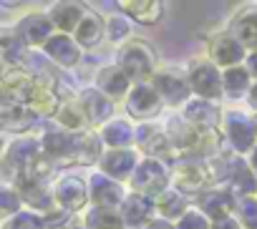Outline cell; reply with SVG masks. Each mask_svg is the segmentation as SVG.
<instances>
[{"label": "cell", "mask_w": 257, "mask_h": 229, "mask_svg": "<svg viewBox=\"0 0 257 229\" xmlns=\"http://www.w3.org/2000/svg\"><path fill=\"white\" fill-rule=\"evenodd\" d=\"M116 66L128 76V81H132L134 86L149 83L154 78V73L159 71L157 68V53H154V48L147 41H142V38H132L128 43L118 46V51H116Z\"/></svg>", "instance_id": "obj_1"}, {"label": "cell", "mask_w": 257, "mask_h": 229, "mask_svg": "<svg viewBox=\"0 0 257 229\" xmlns=\"http://www.w3.org/2000/svg\"><path fill=\"white\" fill-rule=\"evenodd\" d=\"M214 186V176L207 161L199 159H179L172 166V189L184 194L187 199H199L207 189Z\"/></svg>", "instance_id": "obj_2"}, {"label": "cell", "mask_w": 257, "mask_h": 229, "mask_svg": "<svg viewBox=\"0 0 257 229\" xmlns=\"http://www.w3.org/2000/svg\"><path fill=\"white\" fill-rule=\"evenodd\" d=\"M43 156V146H41V136L33 134H21L16 136L3 154V176L6 184H13L21 174H26L38 159Z\"/></svg>", "instance_id": "obj_3"}, {"label": "cell", "mask_w": 257, "mask_h": 229, "mask_svg": "<svg viewBox=\"0 0 257 229\" xmlns=\"http://www.w3.org/2000/svg\"><path fill=\"white\" fill-rule=\"evenodd\" d=\"M128 186L137 194H147V196L157 199L159 194H164L172 186V164L144 156L142 164L137 166L132 181H128Z\"/></svg>", "instance_id": "obj_4"}, {"label": "cell", "mask_w": 257, "mask_h": 229, "mask_svg": "<svg viewBox=\"0 0 257 229\" xmlns=\"http://www.w3.org/2000/svg\"><path fill=\"white\" fill-rule=\"evenodd\" d=\"M189 86L197 98L204 101H219L224 98V81H222V68H217L209 58H192L187 66Z\"/></svg>", "instance_id": "obj_5"}, {"label": "cell", "mask_w": 257, "mask_h": 229, "mask_svg": "<svg viewBox=\"0 0 257 229\" xmlns=\"http://www.w3.org/2000/svg\"><path fill=\"white\" fill-rule=\"evenodd\" d=\"M149 83L157 88V93L162 96L164 106L179 108V106H184L187 101L194 98L192 86H189V76H187V71H182V68H174V66L159 68Z\"/></svg>", "instance_id": "obj_6"}, {"label": "cell", "mask_w": 257, "mask_h": 229, "mask_svg": "<svg viewBox=\"0 0 257 229\" xmlns=\"http://www.w3.org/2000/svg\"><path fill=\"white\" fill-rule=\"evenodd\" d=\"M222 136L227 139L229 149L239 156L249 154L257 146V131H254V121L249 113L242 111H224L222 119Z\"/></svg>", "instance_id": "obj_7"}, {"label": "cell", "mask_w": 257, "mask_h": 229, "mask_svg": "<svg viewBox=\"0 0 257 229\" xmlns=\"http://www.w3.org/2000/svg\"><path fill=\"white\" fill-rule=\"evenodd\" d=\"M86 134V131H83ZM83 134H73L66 129H48L41 134V146L43 154L58 166V164H76L78 161V151H81V141Z\"/></svg>", "instance_id": "obj_8"}, {"label": "cell", "mask_w": 257, "mask_h": 229, "mask_svg": "<svg viewBox=\"0 0 257 229\" xmlns=\"http://www.w3.org/2000/svg\"><path fill=\"white\" fill-rule=\"evenodd\" d=\"M53 196H56V204L58 209H66L68 214H76V211H86L88 204H91V191H88V181L83 176H76V174H63L53 181Z\"/></svg>", "instance_id": "obj_9"}, {"label": "cell", "mask_w": 257, "mask_h": 229, "mask_svg": "<svg viewBox=\"0 0 257 229\" xmlns=\"http://www.w3.org/2000/svg\"><path fill=\"white\" fill-rule=\"evenodd\" d=\"M123 108L134 121L149 124L152 119H157L162 113L164 101H162V96L157 93V88L152 83H139V86H134L132 91H128V96L123 101Z\"/></svg>", "instance_id": "obj_10"}, {"label": "cell", "mask_w": 257, "mask_h": 229, "mask_svg": "<svg viewBox=\"0 0 257 229\" xmlns=\"http://www.w3.org/2000/svg\"><path fill=\"white\" fill-rule=\"evenodd\" d=\"M137 146L147 159H159L167 164H177L182 156L177 154V149L172 146L169 136L164 134V129L152 126V124H139L137 126Z\"/></svg>", "instance_id": "obj_11"}, {"label": "cell", "mask_w": 257, "mask_h": 229, "mask_svg": "<svg viewBox=\"0 0 257 229\" xmlns=\"http://www.w3.org/2000/svg\"><path fill=\"white\" fill-rule=\"evenodd\" d=\"M247 56H249L247 48H244L229 31L217 33V36L209 41V46H207V58H209L217 68H222V71L234 68V66H244Z\"/></svg>", "instance_id": "obj_12"}, {"label": "cell", "mask_w": 257, "mask_h": 229, "mask_svg": "<svg viewBox=\"0 0 257 229\" xmlns=\"http://www.w3.org/2000/svg\"><path fill=\"white\" fill-rule=\"evenodd\" d=\"M142 164V156L134 146H128V149H106L101 161H98V171L126 184V181H132L137 166Z\"/></svg>", "instance_id": "obj_13"}, {"label": "cell", "mask_w": 257, "mask_h": 229, "mask_svg": "<svg viewBox=\"0 0 257 229\" xmlns=\"http://www.w3.org/2000/svg\"><path fill=\"white\" fill-rule=\"evenodd\" d=\"M88 191H91V206H98V209H121V204L128 196L121 181L101 171H93L88 176Z\"/></svg>", "instance_id": "obj_14"}, {"label": "cell", "mask_w": 257, "mask_h": 229, "mask_svg": "<svg viewBox=\"0 0 257 229\" xmlns=\"http://www.w3.org/2000/svg\"><path fill=\"white\" fill-rule=\"evenodd\" d=\"M194 206H197L202 214H207L212 221H217V219H224V216L237 214L239 196H237L229 186H212V189H207V191L194 201Z\"/></svg>", "instance_id": "obj_15"}, {"label": "cell", "mask_w": 257, "mask_h": 229, "mask_svg": "<svg viewBox=\"0 0 257 229\" xmlns=\"http://www.w3.org/2000/svg\"><path fill=\"white\" fill-rule=\"evenodd\" d=\"M16 33L23 38L28 48H46V43L58 33L48 13H28L18 21Z\"/></svg>", "instance_id": "obj_16"}, {"label": "cell", "mask_w": 257, "mask_h": 229, "mask_svg": "<svg viewBox=\"0 0 257 229\" xmlns=\"http://www.w3.org/2000/svg\"><path fill=\"white\" fill-rule=\"evenodd\" d=\"M121 219L126 224V229H147L157 216V201L147 194H137V191H128L126 201L121 204Z\"/></svg>", "instance_id": "obj_17"}, {"label": "cell", "mask_w": 257, "mask_h": 229, "mask_svg": "<svg viewBox=\"0 0 257 229\" xmlns=\"http://www.w3.org/2000/svg\"><path fill=\"white\" fill-rule=\"evenodd\" d=\"M78 103L86 113L88 126L96 131L101 126H106L113 119V101L108 96H103L98 88H83L78 91Z\"/></svg>", "instance_id": "obj_18"}, {"label": "cell", "mask_w": 257, "mask_h": 229, "mask_svg": "<svg viewBox=\"0 0 257 229\" xmlns=\"http://www.w3.org/2000/svg\"><path fill=\"white\" fill-rule=\"evenodd\" d=\"M182 116L194 124L197 129L202 131H219L222 129V119H224V113L219 111V106L214 101H204V98H192L182 106Z\"/></svg>", "instance_id": "obj_19"}, {"label": "cell", "mask_w": 257, "mask_h": 229, "mask_svg": "<svg viewBox=\"0 0 257 229\" xmlns=\"http://www.w3.org/2000/svg\"><path fill=\"white\" fill-rule=\"evenodd\" d=\"M93 88H98L103 96H108V98L116 103V101H121V98L126 101L128 91L134 88V83L128 81V76H126L116 63H111V66H103V68H98V71H96Z\"/></svg>", "instance_id": "obj_20"}, {"label": "cell", "mask_w": 257, "mask_h": 229, "mask_svg": "<svg viewBox=\"0 0 257 229\" xmlns=\"http://www.w3.org/2000/svg\"><path fill=\"white\" fill-rule=\"evenodd\" d=\"M0 86H3V101L28 103V96L36 86V76L26 68H6Z\"/></svg>", "instance_id": "obj_21"}, {"label": "cell", "mask_w": 257, "mask_h": 229, "mask_svg": "<svg viewBox=\"0 0 257 229\" xmlns=\"http://www.w3.org/2000/svg\"><path fill=\"white\" fill-rule=\"evenodd\" d=\"M43 53L53 61V63H58V66H63V68H73V66H78V61H81V46L76 43V38L73 36H66V33H56L48 43H46V48H43Z\"/></svg>", "instance_id": "obj_22"}, {"label": "cell", "mask_w": 257, "mask_h": 229, "mask_svg": "<svg viewBox=\"0 0 257 229\" xmlns=\"http://www.w3.org/2000/svg\"><path fill=\"white\" fill-rule=\"evenodd\" d=\"M86 11H88V8H86L83 3L66 0V3H53L51 11H48V16H51V21H53V26H56L58 33L73 36V33L78 31V26H81Z\"/></svg>", "instance_id": "obj_23"}, {"label": "cell", "mask_w": 257, "mask_h": 229, "mask_svg": "<svg viewBox=\"0 0 257 229\" xmlns=\"http://www.w3.org/2000/svg\"><path fill=\"white\" fill-rule=\"evenodd\" d=\"M38 121V116L26 106V103H16V101H0V124L6 131H26Z\"/></svg>", "instance_id": "obj_24"}, {"label": "cell", "mask_w": 257, "mask_h": 229, "mask_svg": "<svg viewBox=\"0 0 257 229\" xmlns=\"http://www.w3.org/2000/svg\"><path fill=\"white\" fill-rule=\"evenodd\" d=\"M118 11L142 26H154L164 16V3H159V0H121Z\"/></svg>", "instance_id": "obj_25"}, {"label": "cell", "mask_w": 257, "mask_h": 229, "mask_svg": "<svg viewBox=\"0 0 257 229\" xmlns=\"http://www.w3.org/2000/svg\"><path fill=\"white\" fill-rule=\"evenodd\" d=\"M98 134L106 149H128L132 144H137V129L126 119H111L106 126L98 129Z\"/></svg>", "instance_id": "obj_26"}, {"label": "cell", "mask_w": 257, "mask_h": 229, "mask_svg": "<svg viewBox=\"0 0 257 229\" xmlns=\"http://www.w3.org/2000/svg\"><path fill=\"white\" fill-rule=\"evenodd\" d=\"M229 33L252 53L257 51V8H244L239 11L232 23H229Z\"/></svg>", "instance_id": "obj_27"}, {"label": "cell", "mask_w": 257, "mask_h": 229, "mask_svg": "<svg viewBox=\"0 0 257 229\" xmlns=\"http://www.w3.org/2000/svg\"><path fill=\"white\" fill-rule=\"evenodd\" d=\"M157 214H159V219H167V221H172V224H177L194 204L184 196V194H179L177 189H167L164 194H159L157 199Z\"/></svg>", "instance_id": "obj_28"}, {"label": "cell", "mask_w": 257, "mask_h": 229, "mask_svg": "<svg viewBox=\"0 0 257 229\" xmlns=\"http://www.w3.org/2000/svg\"><path fill=\"white\" fill-rule=\"evenodd\" d=\"M56 121H58V129H66V131H73V134L91 131V126L86 121V113H83V108L78 103V96L61 101V108L56 113Z\"/></svg>", "instance_id": "obj_29"}, {"label": "cell", "mask_w": 257, "mask_h": 229, "mask_svg": "<svg viewBox=\"0 0 257 229\" xmlns=\"http://www.w3.org/2000/svg\"><path fill=\"white\" fill-rule=\"evenodd\" d=\"M73 38H76V43H78L81 48H96V46L106 38V21H103L98 13L86 11V16H83L78 31L73 33Z\"/></svg>", "instance_id": "obj_30"}, {"label": "cell", "mask_w": 257, "mask_h": 229, "mask_svg": "<svg viewBox=\"0 0 257 229\" xmlns=\"http://www.w3.org/2000/svg\"><path fill=\"white\" fill-rule=\"evenodd\" d=\"M222 81H224V96L237 101V98H247L252 86H254V78L249 76V71L244 66H234V68H227L222 71Z\"/></svg>", "instance_id": "obj_31"}, {"label": "cell", "mask_w": 257, "mask_h": 229, "mask_svg": "<svg viewBox=\"0 0 257 229\" xmlns=\"http://www.w3.org/2000/svg\"><path fill=\"white\" fill-rule=\"evenodd\" d=\"M0 51H3V63L6 68H23L21 63L28 56V46L23 43V38L16 33V28H8L0 38Z\"/></svg>", "instance_id": "obj_32"}, {"label": "cell", "mask_w": 257, "mask_h": 229, "mask_svg": "<svg viewBox=\"0 0 257 229\" xmlns=\"http://www.w3.org/2000/svg\"><path fill=\"white\" fill-rule=\"evenodd\" d=\"M83 229H126L118 209H98L88 206L83 214Z\"/></svg>", "instance_id": "obj_33"}, {"label": "cell", "mask_w": 257, "mask_h": 229, "mask_svg": "<svg viewBox=\"0 0 257 229\" xmlns=\"http://www.w3.org/2000/svg\"><path fill=\"white\" fill-rule=\"evenodd\" d=\"M103 151H106V144H103L101 134L91 129V131L83 134V141H81V151H78V161H76V164H81V166H93V164L101 161Z\"/></svg>", "instance_id": "obj_34"}, {"label": "cell", "mask_w": 257, "mask_h": 229, "mask_svg": "<svg viewBox=\"0 0 257 229\" xmlns=\"http://www.w3.org/2000/svg\"><path fill=\"white\" fill-rule=\"evenodd\" d=\"M106 38L111 41V43H128L132 41V23H128V18L121 13H116V16H108L106 18Z\"/></svg>", "instance_id": "obj_35"}, {"label": "cell", "mask_w": 257, "mask_h": 229, "mask_svg": "<svg viewBox=\"0 0 257 229\" xmlns=\"http://www.w3.org/2000/svg\"><path fill=\"white\" fill-rule=\"evenodd\" d=\"M0 229H48L43 216H38L36 211H18L13 216H6Z\"/></svg>", "instance_id": "obj_36"}, {"label": "cell", "mask_w": 257, "mask_h": 229, "mask_svg": "<svg viewBox=\"0 0 257 229\" xmlns=\"http://www.w3.org/2000/svg\"><path fill=\"white\" fill-rule=\"evenodd\" d=\"M0 211H3L6 216H13V214L23 211V199L16 191V186H11V184H3V189H0Z\"/></svg>", "instance_id": "obj_37"}, {"label": "cell", "mask_w": 257, "mask_h": 229, "mask_svg": "<svg viewBox=\"0 0 257 229\" xmlns=\"http://www.w3.org/2000/svg\"><path fill=\"white\" fill-rule=\"evenodd\" d=\"M237 219L244 229H257V196H239Z\"/></svg>", "instance_id": "obj_38"}, {"label": "cell", "mask_w": 257, "mask_h": 229, "mask_svg": "<svg viewBox=\"0 0 257 229\" xmlns=\"http://www.w3.org/2000/svg\"><path fill=\"white\" fill-rule=\"evenodd\" d=\"M174 229H212V219H209L207 214H202L197 206H192V209L174 224Z\"/></svg>", "instance_id": "obj_39"}, {"label": "cell", "mask_w": 257, "mask_h": 229, "mask_svg": "<svg viewBox=\"0 0 257 229\" xmlns=\"http://www.w3.org/2000/svg\"><path fill=\"white\" fill-rule=\"evenodd\" d=\"M212 229H244V226H242V221L237 219V214H232V216H224V219L212 221Z\"/></svg>", "instance_id": "obj_40"}, {"label": "cell", "mask_w": 257, "mask_h": 229, "mask_svg": "<svg viewBox=\"0 0 257 229\" xmlns=\"http://www.w3.org/2000/svg\"><path fill=\"white\" fill-rule=\"evenodd\" d=\"M244 68L249 71V76L254 78V83H257V51H252L249 56H247V61H244Z\"/></svg>", "instance_id": "obj_41"}, {"label": "cell", "mask_w": 257, "mask_h": 229, "mask_svg": "<svg viewBox=\"0 0 257 229\" xmlns=\"http://www.w3.org/2000/svg\"><path fill=\"white\" fill-rule=\"evenodd\" d=\"M147 229H174V224H172V221H167V219H159V216H157Z\"/></svg>", "instance_id": "obj_42"}, {"label": "cell", "mask_w": 257, "mask_h": 229, "mask_svg": "<svg viewBox=\"0 0 257 229\" xmlns=\"http://www.w3.org/2000/svg\"><path fill=\"white\" fill-rule=\"evenodd\" d=\"M247 103H249V108L257 113V83L252 86V91H249V96H247Z\"/></svg>", "instance_id": "obj_43"}, {"label": "cell", "mask_w": 257, "mask_h": 229, "mask_svg": "<svg viewBox=\"0 0 257 229\" xmlns=\"http://www.w3.org/2000/svg\"><path fill=\"white\" fill-rule=\"evenodd\" d=\"M247 161H249V166H252V171L257 174V146H254V149H252V151L247 154Z\"/></svg>", "instance_id": "obj_44"}, {"label": "cell", "mask_w": 257, "mask_h": 229, "mask_svg": "<svg viewBox=\"0 0 257 229\" xmlns=\"http://www.w3.org/2000/svg\"><path fill=\"white\" fill-rule=\"evenodd\" d=\"M252 121H254V131H257V113H252Z\"/></svg>", "instance_id": "obj_45"}]
</instances>
